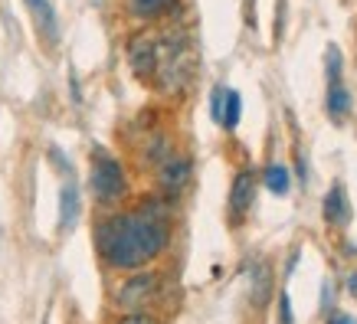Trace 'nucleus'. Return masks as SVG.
<instances>
[{
    "label": "nucleus",
    "instance_id": "f257e3e1",
    "mask_svg": "<svg viewBox=\"0 0 357 324\" xmlns=\"http://www.w3.org/2000/svg\"><path fill=\"white\" fill-rule=\"evenodd\" d=\"M171 242V210L161 200H144L138 210L115 213L96 226L98 256L112 269L135 272L158 259Z\"/></svg>",
    "mask_w": 357,
    "mask_h": 324
},
{
    "label": "nucleus",
    "instance_id": "f03ea898",
    "mask_svg": "<svg viewBox=\"0 0 357 324\" xmlns=\"http://www.w3.org/2000/svg\"><path fill=\"white\" fill-rule=\"evenodd\" d=\"M197 69V56H194V43L184 30H171L158 36V86L164 92H181V88L194 79Z\"/></svg>",
    "mask_w": 357,
    "mask_h": 324
},
{
    "label": "nucleus",
    "instance_id": "7ed1b4c3",
    "mask_svg": "<svg viewBox=\"0 0 357 324\" xmlns=\"http://www.w3.org/2000/svg\"><path fill=\"white\" fill-rule=\"evenodd\" d=\"M125 190H128V177H125V167L119 164V157L96 148L92 151V194L102 203H115L125 196Z\"/></svg>",
    "mask_w": 357,
    "mask_h": 324
},
{
    "label": "nucleus",
    "instance_id": "20e7f679",
    "mask_svg": "<svg viewBox=\"0 0 357 324\" xmlns=\"http://www.w3.org/2000/svg\"><path fill=\"white\" fill-rule=\"evenodd\" d=\"M158 281L161 279H158L154 272H138V275H131V279L119 288V295H115L119 308H125V311L144 308V304L154 298V292H158Z\"/></svg>",
    "mask_w": 357,
    "mask_h": 324
},
{
    "label": "nucleus",
    "instance_id": "39448f33",
    "mask_svg": "<svg viewBox=\"0 0 357 324\" xmlns=\"http://www.w3.org/2000/svg\"><path fill=\"white\" fill-rule=\"evenodd\" d=\"M128 63L138 79H151L158 69V36L151 33H138L128 43Z\"/></svg>",
    "mask_w": 357,
    "mask_h": 324
},
{
    "label": "nucleus",
    "instance_id": "423d86ee",
    "mask_svg": "<svg viewBox=\"0 0 357 324\" xmlns=\"http://www.w3.org/2000/svg\"><path fill=\"white\" fill-rule=\"evenodd\" d=\"M252 200H256V173L239 171L236 180H233V190H229V216H233V219H243V216L249 213Z\"/></svg>",
    "mask_w": 357,
    "mask_h": 324
},
{
    "label": "nucleus",
    "instance_id": "0eeeda50",
    "mask_svg": "<svg viewBox=\"0 0 357 324\" xmlns=\"http://www.w3.org/2000/svg\"><path fill=\"white\" fill-rule=\"evenodd\" d=\"M26 10H30L33 23H36V33L43 36L50 46L59 43V20H56V7L50 0H26Z\"/></svg>",
    "mask_w": 357,
    "mask_h": 324
},
{
    "label": "nucleus",
    "instance_id": "6e6552de",
    "mask_svg": "<svg viewBox=\"0 0 357 324\" xmlns=\"http://www.w3.org/2000/svg\"><path fill=\"white\" fill-rule=\"evenodd\" d=\"M190 173H194L190 161H184V157H167V161L161 164V171H158V180H161V187L167 194H181V190L190 184Z\"/></svg>",
    "mask_w": 357,
    "mask_h": 324
},
{
    "label": "nucleus",
    "instance_id": "1a4fd4ad",
    "mask_svg": "<svg viewBox=\"0 0 357 324\" xmlns=\"http://www.w3.org/2000/svg\"><path fill=\"white\" fill-rule=\"evenodd\" d=\"M321 213H325V223H331V226H347V223H351V203H347L344 184H335L328 190Z\"/></svg>",
    "mask_w": 357,
    "mask_h": 324
},
{
    "label": "nucleus",
    "instance_id": "9d476101",
    "mask_svg": "<svg viewBox=\"0 0 357 324\" xmlns=\"http://www.w3.org/2000/svg\"><path fill=\"white\" fill-rule=\"evenodd\" d=\"M177 10V0H128V13L135 20H161Z\"/></svg>",
    "mask_w": 357,
    "mask_h": 324
},
{
    "label": "nucleus",
    "instance_id": "9b49d317",
    "mask_svg": "<svg viewBox=\"0 0 357 324\" xmlns=\"http://www.w3.org/2000/svg\"><path fill=\"white\" fill-rule=\"evenodd\" d=\"M79 219V187L76 180H66L63 194H59V229H73Z\"/></svg>",
    "mask_w": 357,
    "mask_h": 324
},
{
    "label": "nucleus",
    "instance_id": "f8f14e48",
    "mask_svg": "<svg viewBox=\"0 0 357 324\" xmlns=\"http://www.w3.org/2000/svg\"><path fill=\"white\" fill-rule=\"evenodd\" d=\"M325 108L331 118H344L347 111H351V92H347V86L337 79V82H328V98H325Z\"/></svg>",
    "mask_w": 357,
    "mask_h": 324
},
{
    "label": "nucleus",
    "instance_id": "ddd939ff",
    "mask_svg": "<svg viewBox=\"0 0 357 324\" xmlns=\"http://www.w3.org/2000/svg\"><path fill=\"white\" fill-rule=\"evenodd\" d=\"M262 180H266V187H269L275 196H285L289 194V187H292V180H289V167H285V164H269L266 173H262Z\"/></svg>",
    "mask_w": 357,
    "mask_h": 324
},
{
    "label": "nucleus",
    "instance_id": "4468645a",
    "mask_svg": "<svg viewBox=\"0 0 357 324\" xmlns=\"http://www.w3.org/2000/svg\"><path fill=\"white\" fill-rule=\"evenodd\" d=\"M239 115H243V102H239V92L227 88V105H223V121H220V125H223L227 131H236Z\"/></svg>",
    "mask_w": 357,
    "mask_h": 324
},
{
    "label": "nucleus",
    "instance_id": "2eb2a0df",
    "mask_svg": "<svg viewBox=\"0 0 357 324\" xmlns=\"http://www.w3.org/2000/svg\"><path fill=\"white\" fill-rule=\"evenodd\" d=\"M252 302L256 304L269 302V269L266 265H256V275H252Z\"/></svg>",
    "mask_w": 357,
    "mask_h": 324
},
{
    "label": "nucleus",
    "instance_id": "dca6fc26",
    "mask_svg": "<svg viewBox=\"0 0 357 324\" xmlns=\"http://www.w3.org/2000/svg\"><path fill=\"white\" fill-rule=\"evenodd\" d=\"M223 105H227V88L217 86L213 88V95H210V115H213V121H223Z\"/></svg>",
    "mask_w": 357,
    "mask_h": 324
},
{
    "label": "nucleus",
    "instance_id": "f3484780",
    "mask_svg": "<svg viewBox=\"0 0 357 324\" xmlns=\"http://www.w3.org/2000/svg\"><path fill=\"white\" fill-rule=\"evenodd\" d=\"M279 321L282 324H292L295 318H292V302H289V295L282 292L279 295Z\"/></svg>",
    "mask_w": 357,
    "mask_h": 324
},
{
    "label": "nucleus",
    "instance_id": "a211bd4d",
    "mask_svg": "<svg viewBox=\"0 0 357 324\" xmlns=\"http://www.w3.org/2000/svg\"><path fill=\"white\" fill-rule=\"evenodd\" d=\"M119 324H158L151 318V314H141V311H131V314H125V318H121Z\"/></svg>",
    "mask_w": 357,
    "mask_h": 324
},
{
    "label": "nucleus",
    "instance_id": "6ab92c4d",
    "mask_svg": "<svg viewBox=\"0 0 357 324\" xmlns=\"http://www.w3.org/2000/svg\"><path fill=\"white\" fill-rule=\"evenodd\" d=\"M328 324H357V321L351 318V314H331V321Z\"/></svg>",
    "mask_w": 357,
    "mask_h": 324
},
{
    "label": "nucleus",
    "instance_id": "aec40b11",
    "mask_svg": "<svg viewBox=\"0 0 357 324\" xmlns=\"http://www.w3.org/2000/svg\"><path fill=\"white\" fill-rule=\"evenodd\" d=\"M347 288H351V295H357V272L354 275H347Z\"/></svg>",
    "mask_w": 357,
    "mask_h": 324
}]
</instances>
